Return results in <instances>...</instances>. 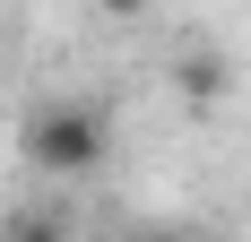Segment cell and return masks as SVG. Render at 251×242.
<instances>
[{
  "label": "cell",
  "mask_w": 251,
  "mask_h": 242,
  "mask_svg": "<svg viewBox=\"0 0 251 242\" xmlns=\"http://www.w3.org/2000/svg\"><path fill=\"white\" fill-rule=\"evenodd\" d=\"M174 87H182L191 104H226V87H234V70L217 61V52H182V61H174Z\"/></svg>",
  "instance_id": "cell-2"
},
{
  "label": "cell",
  "mask_w": 251,
  "mask_h": 242,
  "mask_svg": "<svg viewBox=\"0 0 251 242\" xmlns=\"http://www.w3.org/2000/svg\"><path fill=\"white\" fill-rule=\"evenodd\" d=\"M96 9H104V18H148L156 0H96Z\"/></svg>",
  "instance_id": "cell-3"
},
{
  "label": "cell",
  "mask_w": 251,
  "mask_h": 242,
  "mask_svg": "<svg viewBox=\"0 0 251 242\" xmlns=\"http://www.w3.org/2000/svg\"><path fill=\"white\" fill-rule=\"evenodd\" d=\"M113 156V104L96 96H61V104H35L26 121V165L52 173V182H78Z\"/></svg>",
  "instance_id": "cell-1"
}]
</instances>
